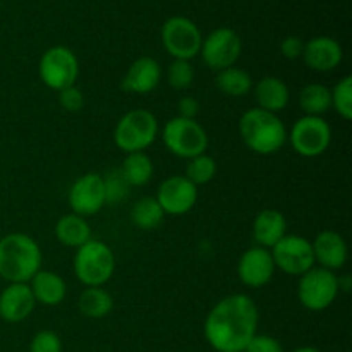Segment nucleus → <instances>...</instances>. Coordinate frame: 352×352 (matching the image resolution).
<instances>
[{"label":"nucleus","instance_id":"obj_1","mask_svg":"<svg viewBox=\"0 0 352 352\" xmlns=\"http://www.w3.org/2000/svg\"><path fill=\"white\" fill-rule=\"evenodd\" d=\"M258 308L246 294H232L220 299L205 320V337L219 352H244L256 336Z\"/></svg>","mask_w":352,"mask_h":352},{"label":"nucleus","instance_id":"obj_2","mask_svg":"<svg viewBox=\"0 0 352 352\" xmlns=\"http://www.w3.org/2000/svg\"><path fill=\"white\" fill-rule=\"evenodd\" d=\"M41 270V250L23 232H10L0 239V277L9 284H28Z\"/></svg>","mask_w":352,"mask_h":352},{"label":"nucleus","instance_id":"obj_3","mask_svg":"<svg viewBox=\"0 0 352 352\" xmlns=\"http://www.w3.org/2000/svg\"><path fill=\"white\" fill-rule=\"evenodd\" d=\"M243 143L258 155H274L284 148L287 129L277 113L261 109H250L239 119Z\"/></svg>","mask_w":352,"mask_h":352},{"label":"nucleus","instance_id":"obj_4","mask_svg":"<svg viewBox=\"0 0 352 352\" xmlns=\"http://www.w3.org/2000/svg\"><path fill=\"white\" fill-rule=\"evenodd\" d=\"M116 256L105 243L89 239L76 250L74 274L86 287H102L112 278Z\"/></svg>","mask_w":352,"mask_h":352},{"label":"nucleus","instance_id":"obj_5","mask_svg":"<svg viewBox=\"0 0 352 352\" xmlns=\"http://www.w3.org/2000/svg\"><path fill=\"white\" fill-rule=\"evenodd\" d=\"M158 136L157 117L146 109H134L124 113L113 129V143L124 153L144 151Z\"/></svg>","mask_w":352,"mask_h":352},{"label":"nucleus","instance_id":"obj_6","mask_svg":"<svg viewBox=\"0 0 352 352\" xmlns=\"http://www.w3.org/2000/svg\"><path fill=\"white\" fill-rule=\"evenodd\" d=\"M162 140L172 155L186 160L205 153L208 148V134L201 124L196 122V119H184L179 116L165 122Z\"/></svg>","mask_w":352,"mask_h":352},{"label":"nucleus","instance_id":"obj_7","mask_svg":"<svg viewBox=\"0 0 352 352\" xmlns=\"http://www.w3.org/2000/svg\"><path fill=\"white\" fill-rule=\"evenodd\" d=\"M339 296V280L333 272L313 267L299 277L298 299L309 311H323Z\"/></svg>","mask_w":352,"mask_h":352},{"label":"nucleus","instance_id":"obj_8","mask_svg":"<svg viewBox=\"0 0 352 352\" xmlns=\"http://www.w3.org/2000/svg\"><path fill=\"white\" fill-rule=\"evenodd\" d=\"M38 74L43 85L54 91L74 86L79 76V62L74 52L67 47H52L41 55Z\"/></svg>","mask_w":352,"mask_h":352},{"label":"nucleus","instance_id":"obj_9","mask_svg":"<svg viewBox=\"0 0 352 352\" xmlns=\"http://www.w3.org/2000/svg\"><path fill=\"white\" fill-rule=\"evenodd\" d=\"M287 140L296 153L305 158H315L329 150L332 129L323 117L305 116L296 120Z\"/></svg>","mask_w":352,"mask_h":352},{"label":"nucleus","instance_id":"obj_10","mask_svg":"<svg viewBox=\"0 0 352 352\" xmlns=\"http://www.w3.org/2000/svg\"><path fill=\"white\" fill-rule=\"evenodd\" d=\"M162 43L174 60H191L201 50L203 38L198 26L184 16H174L162 28Z\"/></svg>","mask_w":352,"mask_h":352},{"label":"nucleus","instance_id":"obj_11","mask_svg":"<svg viewBox=\"0 0 352 352\" xmlns=\"http://www.w3.org/2000/svg\"><path fill=\"white\" fill-rule=\"evenodd\" d=\"M201 57L212 71H223L234 67L243 52V40L230 28H219L212 31L201 43Z\"/></svg>","mask_w":352,"mask_h":352},{"label":"nucleus","instance_id":"obj_12","mask_svg":"<svg viewBox=\"0 0 352 352\" xmlns=\"http://www.w3.org/2000/svg\"><path fill=\"white\" fill-rule=\"evenodd\" d=\"M275 268H280L284 274L292 277H301L315 267L313 248L308 239L301 236H289L285 234L277 244L270 250Z\"/></svg>","mask_w":352,"mask_h":352},{"label":"nucleus","instance_id":"obj_13","mask_svg":"<svg viewBox=\"0 0 352 352\" xmlns=\"http://www.w3.org/2000/svg\"><path fill=\"white\" fill-rule=\"evenodd\" d=\"M69 206L72 213L79 217L96 215L105 206V192H103V175L96 172L81 175L69 189Z\"/></svg>","mask_w":352,"mask_h":352},{"label":"nucleus","instance_id":"obj_14","mask_svg":"<svg viewBox=\"0 0 352 352\" xmlns=\"http://www.w3.org/2000/svg\"><path fill=\"white\" fill-rule=\"evenodd\" d=\"M155 199L165 215H184L198 201V188L184 175H172L162 181Z\"/></svg>","mask_w":352,"mask_h":352},{"label":"nucleus","instance_id":"obj_15","mask_svg":"<svg viewBox=\"0 0 352 352\" xmlns=\"http://www.w3.org/2000/svg\"><path fill=\"white\" fill-rule=\"evenodd\" d=\"M275 274V263L270 250L254 246L243 253L237 263V275L246 287L260 289L272 280Z\"/></svg>","mask_w":352,"mask_h":352},{"label":"nucleus","instance_id":"obj_16","mask_svg":"<svg viewBox=\"0 0 352 352\" xmlns=\"http://www.w3.org/2000/svg\"><path fill=\"white\" fill-rule=\"evenodd\" d=\"M344 58L339 41L330 36H316L305 43L302 60L311 71L330 72L340 65Z\"/></svg>","mask_w":352,"mask_h":352},{"label":"nucleus","instance_id":"obj_17","mask_svg":"<svg viewBox=\"0 0 352 352\" xmlns=\"http://www.w3.org/2000/svg\"><path fill=\"white\" fill-rule=\"evenodd\" d=\"M162 78V67L153 57H140L129 65L120 88L134 95H148L158 86Z\"/></svg>","mask_w":352,"mask_h":352},{"label":"nucleus","instance_id":"obj_18","mask_svg":"<svg viewBox=\"0 0 352 352\" xmlns=\"http://www.w3.org/2000/svg\"><path fill=\"white\" fill-rule=\"evenodd\" d=\"M36 301L28 284H9L0 294V318L7 323H19L33 313Z\"/></svg>","mask_w":352,"mask_h":352},{"label":"nucleus","instance_id":"obj_19","mask_svg":"<svg viewBox=\"0 0 352 352\" xmlns=\"http://www.w3.org/2000/svg\"><path fill=\"white\" fill-rule=\"evenodd\" d=\"M315 263L325 270L336 272L346 265L347 244L346 239L336 230H323L311 243Z\"/></svg>","mask_w":352,"mask_h":352},{"label":"nucleus","instance_id":"obj_20","mask_svg":"<svg viewBox=\"0 0 352 352\" xmlns=\"http://www.w3.org/2000/svg\"><path fill=\"white\" fill-rule=\"evenodd\" d=\"M287 234V220L278 210L267 208L253 222V237L258 246L272 250Z\"/></svg>","mask_w":352,"mask_h":352},{"label":"nucleus","instance_id":"obj_21","mask_svg":"<svg viewBox=\"0 0 352 352\" xmlns=\"http://www.w3.org/2000/svg\"><path fill=\"white\" fill-rule=\"evenodd\" d=\"M28 285L33 292L34 301L43 306L60 305L67 294V285L64 278L50 270H38Z\"/></svg>","mask_w":352,"mask_h":352},{"label":"nucleus","instance_id":"obj_22","mask_svg":"<svg viewBox=\"0 0 352 352\" xmlns=\"http://www.w3.org/2000/svg\"><path fill=\"white\" fill-rule=\"evenodd\" d=\"M254 98H256L258 109L267 110L270 113H278L289 105L291 93H289L287 85L280 78L265 76L254 86Z\"/></svg>","mask_w":352,"mask_h":352},{"label":"nucleus","instance_id":"obj_23","mask_svg":"<svg viewBox=\"0 0 352 352\" xmlns=\"http://www.w3.org/2000/svg\"><path fill=\"white\" fill-rule=\"evenodd\" d=\"M55 237L60 244L67 248L82 246L91 239V227L85 217H79L76 213H67L62 215L55 223Z\"/></svg>","mask_w":352,"mask_h":352},{"label":"nucleus","instance_id":"obj_24","mask_svg":"<svg viewBox=\"0 0 352 352\" xmlns=\"http://www.w3.org/2000/svg\"><path fill=\"white\" fill-rule=\"evenodd\" d=\"M299 107L305 116L322 117L323 113L332 109V93L330 88L320 82L306 85L299 93Z\"/></svg>","mask_w":352,"mask_h":352},{"label":"nucleus","instance_id":"obj_25","mask_svg":"<svg viewBox=\"0 0 352 352\" xmlns=\"http://www.w3.org/2000/svg\"><path fill=\"white\" fill-rule=\"evenodd\" d=\"M79 311L86 318H105L113 308V299L103 287H86L79 296Z\"/></svg>","mask_w":352,"mask_h":352},{"label":"nucleus","instance_id":"obj_26","mask_svg":"<svg viewBox=\"0 0 352 352\" xmlns=\"http://www.w3.org/2000/svg\"><path fill=\"white\" fill-rule=\"evenodd\" d=\"M217 88L227 96L232 98H241L246 96L253 89V79L250 72L239 67H227L223 71L217 72Z\"/></svg>","mask_w":352,"mask_h":352},{"label":"nucleus","instance_id":"obj_27","mask_svg":"<svg viewBox=\"0 0 352 352\" xmlns=\"http://www.w3.org/2000/svg\"><path fill=\"white\" fill-rule=\"evenodd\" d=\"M120 172H122L127 184L133 186V188H141V186L148 184L153 177V164L144 151H138V153L127 155L122 167H120Z\"/></svg>","mask_w":352,"mask_h":352},{"label":"nucleus","instance_id":"obj_28","mask_svg":"<svg viewBox=\"0 0 352 352\" xmlns=\"http://www.w3.org/2000/svg\"><path fill=\"white\" fill-rule=\"evenodd\" d=\"M165 213L158 201L151 196L141 198L134 203L133 210H131V220L134 226L141 230H151L158 227L164 220Z\"/></svg>","mask_w":352,"mask_h":352},{"label":"nucleus","instance_id":"obj_29","mask_svg":"<svg viewBox=\"0 0 352 352\" xmlns=\"http://www.w3.org/2000/svg\"><path fill=\"white\" fill-rule=\"evenodd\" d=\"M217 174V164L210 155L201 153L198 157H192L188 160L186 165V175L184 177L188 181H191L192 184L198 188V186L208 184Z\"/></svg>","mask_w":352,"mask_h":352},{"label":"nucleus","instance_id":"obj_30","mask_svg":"<svg viewBox=\"0 0 352 352\" xmlns=\"http://www.w3.org/2000/svg\"><path fill=\"white\" fill-rule=\"evenodd\" d=\"M131 186L124 179L122 172L119 170H110L109 174L103 177V192H105V205L116 206L122 205L129 196Z\"/></svg>","mask_w":352,"mask_h":352},{"label":"nucleus","instance_id":"obj_31","mask_svg":"<svg viewBox=\"0 0 352 352\" xmlns=\"http://www.w3.org/2000/svg\"><path fill=\"white\" fill-rule=\"evenodd\" d=\"M332 93V109H336V112L342 117L344 120L352 119V76H346V78L340 79L333 89H330Z\"/></svg>","mask_w":352,"mask_h":352},{"label":"nucleus","instance_id":"obj_32","mask_svg":"<svg viewBox=\"0 0 352 352\" xmlns=\"http://www.w3.org/2000/svg\"><path fill=\"white\" fill-rule=\"evenodd\" d=\"M167 81L174 89H188L195 81V69L189 60H174L168 65Z\"/></svg>","mask_w":352,"mask_h":352},{"label":"nucleus","instance_id":"obj_33","mask_svg":"<svg viewBox=\"0 0 352 352\" xmlns=\"http://www.w3.org/2000/svg\"><path fill=\"white\" fill-rule=\"evenodd\" d=\"M30 352H62V342L55 332L41 330L31 340Z\"/></svg>","mask_w":352,"mask_h":352},{"label":"nucleus","instance_id":"obj_34","mask_svg":"<svg viewBox=\"0 0 352 352\" xmlns=\"http://www.w3.org/2000/svg\"><path fill=\"white\" fill-rule=\"evenodd\" d=\"M58 103L67 112H79L85 107V96H82L81 89L76 88V85L69 86V88L58 91Z\"/></svg>","mask_w":352,"mask_h":352},{"label":"nucleus","instance_id":"obj_35","mask_svg":"<svg viewBox=\"0 0 352 352\" xmlns=\"http://www.w3.org/2000/svg\"><path fill=\"white\" fill-rule=\"evenodd\" d=\"M244 352H284V347L270 336H254Z\"/></svg>","mask_w":352,"mask_h":352},{"label":"nucleus","instance_id":"obj_36","mask_svg":"<svg viewBox=\"0 0 352 352\" xmlns=\"http://www.w3.org/2000/svg\"><path fill=\"white\" fill-rule=\"evenodd\" d=\"M302 50H305V41L298 36H287L280 43V52L285 58H294L302 57Z\"/></svg>","mask_w":352,"mask_h":352},{"label":"nucleus","instance_id":"obj_37","mask_svg":"<svg viewBox=\"0 0 352 352\" xmlns=\"http://www.w3.org/2000/svg\"><path fill=\"white\" fill-rule=\"evenodd\" d=\"M199 102L195 98V96H182L179 100V117H184V119H196V116L199 113Z\"/></svg>","mask_w":352,"mask_h":352},{"label":"nucleus","instance_id":"obj_38","mask_svg":"<svg viewBox=\"0 0 352 352\" xmlns=\"http://www.w3.org/2000/svg\"><path fill=\"white\" fill-rule=\"evenodd\" d=\"M337 280H339V292L344 291V292H349L351 287H352V280L349 275H344V277H337Z\"/></svg>","mask_w":352,"mask_h":352},{"label":"nucleus","instance_id":"obj_39","mask_svg":"<svg viewBox=\"0 0 352 352\" xmlns=\"http://www.w3.org/2000/svg\"><path fill=\"white\" fill-rule=\"evenodd\" d=\"M294 352H322V351L315 349V347H301V349H296Z\"/></svg>","mask_w":352,"mask_h":352}]
</instances>
